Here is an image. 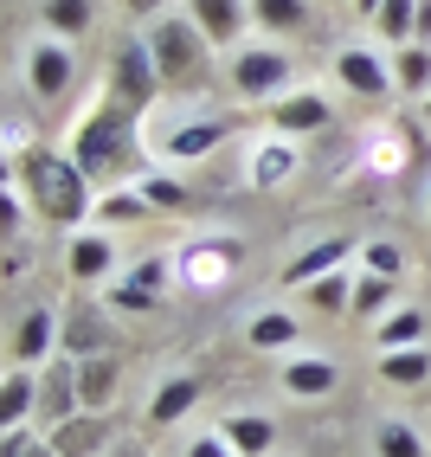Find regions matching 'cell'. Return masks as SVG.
Segmentation results:
<instances>
[{
	"instance_id": "obj_17",
	"label": "cell",
	"mask_w": 431,
	"mask_h": 457,
	"mask_svg": "<svg viewBox=\"0 0 431 457\" xmlns=\"http://www.w3.org/2000/svg\"><path fill=\"white\" fill-rule=\"evenodd\" d=\"M52 335H58L52 310H26V322L13 328V368H39L52 354Z\"/></svg>"
},
{
	"instance_id": "obj_21",
	"label": "cell",
	"mask_w": 431,
	"mask_h": 457,
	"mask_svg": "<svg viewBox=\"0 0 431 457\" xmlns=\"http://www.w3.org/2000/svg\"><path fill=\"white\" fill-rule=\"evenodd\" d=\"M26 412H39V380L26 374V368H13L7 380H0V425H7V432H20Z\"/></svg>"
},
{
	"instance_id": "obj_30",
	"label": "cell",
	"mask_w": 431,
	"mask_h": 457,
	"mask_svg": "<svg viewBox=\"0 0 431 457\" xmlns=\"http://www.w3.org/2000/svg\"><path fill=\"white\" fill-rule=\"evenodd\" d=\"M148 212H155V206H148L142 187H136V194H110V200H97V220H104V226H136V220H148Z\"/></svg>"
},
{
	"instance_id": "obj_7",
	"label": "cell",
	"mask_w": 431,
	"mask_h": 457,
	"mask_svg": "<svg viewBox=\"0 0 431 457\" xmlns=\"http://www.w3.org/2000/svg\"><path fill=\"white\" fill-rule=\"evenodd\" d=\"M71 46H58V39H39L33 52H26V84H33V97H65L71 90Z\"/></svg>"
},
{
	"instance_id": "obj_24",
	"label": "cell",
	"mask_w": 431,
	"mask_h": 457,
	"mask_svg": "<svg viewBox=\"0 0 431 457\" xmlns=\"http://www.w3.org/2000/svg\"><path fill=\"white\" fill-rule=\"evenodd\" d=\"M90 20H97V7H90V0H46V26H52L58 39H84Z\"/></svg>"
},
{
	"instance_id": "obj_38",
	"label": "cell",
	"mask_w": 431,
	"mask_h": 457,
	"mask_svg": "<svg viewBox=\"0 0 431 457\" xmlns=\"http://www.w3.org/2000/svg\"><path fill=\"white\" fill-rule=\"evenodd\" d=\"M412 46H431V0H419V33H412Z\"/></svg>"
},
{
	"instance_id": "obj_23",
	"label": "cell",
	"mask_w": 431,
	"mask_h": 457,
	"mask_svg": "<svg viewBox=\"0 0 431 457\" xmlns=\"http://www.w3.org/2000/svg\"><path fill=\"white\" fill-rule=\"evenodd\" d=\"M252 20L270 33H303L310 26V0H252Z\"/></svg>"
},
{
	"instance_id": "obj_10",
	"label": "cell",
	"mask_w": 431,
	"mask_h": 457,
	"mask_svg": "<svg viewBox=\"0 0 431 457\" xmlns=\"http://www.w3.org/2000/svg\"><path fill=\"white\" fill-rule=\"evenodd\" d=\"M162 278H168V264H162V258H142L129 278L110 284V303H116L122 316H148V310L162 303Z\"/></svg>"
},
{
	"instance_id": "obj_15",
	"label": "cell",
	"mask_w": 431,
	"mask_h": 457,
	"mask_svg": "<svg viewBox=\"0 0 431 457\" xmlns=\"http://www.w3.org/2000/svg\"><path fill=\"white\" fill-rule=\"evenodd\" d=\"M226 116H200V123H180V129H168V155L174 162H200V155H212V142H226Z\"/></svg>"
},
{
	"instance_id": "obj_5",
	"label": "cell",
	"mask_w": 431,
	"mask_h": 457,
	"mask_svg": "<svg viewBox=\"0 0 431 457\" xmlns=\"http://www.w3.org/2000/svg\"><path fill=\"white\" fill-rule=\"evenodd\" d=\"M290 84V52L284 46H245L232 52V90L238 97H284Z\"/></svg>"
},
{
	"instance_id": "obj_26",
	"label": "cell",
	"mask_w": 431,
	"mask_h": 457,
	"mask_svg": "<svg viewBox=\"0 0 431 457\" xmlns=\"http://www.w3.org/2000/svg\"><path fill=\"white\" fill-rule=\"evenodd\" d=\"M348 316H393V278L367 270V278L354 284V303H348Z\"/></svg>"
},
{
	"instance_id": "obj_40",
	"label": "cell",
	"mask_w": 431,
	"mask_h": 457,
	"mask_svg": "<svg viewBox=\"0 0 431 457\" xmlns=\"http://www.w3.org/2000/svg\"><path fill=\"white\" fill-rule=\"evenodd\" d=\"M110 457H142V451H136V445H122V451H110Z\"/></svg>"
},
{
	"instance_id": "obj_32",
	"label": "cell",
	"mask_w": 431,
	"mask_h": 457,
	"mask_svg": "<svg viewBox=\"0 0 431 457\" xmlns=\"http://www.w3.org/2000/svg\"><path fill=\"white\" fill-rule=\"evenodd\" d=\"M399 90H431V46H399Z\"/></svg>"
},
{
	"instance_id": "obj_36",
	"label": "cell",
	"mask_w": 431,
	"mask_h": 457,
	"mask_svg": "<svg viewBox=\"0 0 431 457\" xmlns=\"http://www.w3.org/2000/svg\"><path fill=\"white\" fill-rule=\"evenodd\" d=\"M187 457H238V451L226 445V432H212V438H194V445H187Z\"/></svg>"
},
{
	"instance_id": "obj_25",
	"label": "cell",
	"mask_w": 431,
	"mask_h": 457,
	"mask_svg": "<svg viewBox=\"0 0 431 457\" xmlns=\"http://www.w3.org/2000/svg\"><path fill=\"white\" fill-rule=\"evenodd\" d=\"M393 348H425V316L419 310L380 316V354H393Z\"/></svg>"
},
{
	"instance_id": "obj_37",
	"label": "cell",
	"mask_w": 431,
	"mask_h": 457,
	"mask_svg": "<svg viewBox=\"0 0 431 457\" xmlns=\"http://www.w3.org/2000/svg\"><path fill=\"white\" fill-rule=\"evenodd\" d=\"M162 7H168V0H122V13H136V20H148V13L162 20Z\"/></svg>"
},
{
	"instance_id": "obj_4",
	"label": "cell",
	"mask_w": 431,
	"mask_h": 457,
	"mask_svg": "<svg viewBox=\"0 0 431 457\" xmlns=\"http://www.w3.org/2000/svg\"><path fill=\"white\" fill-rule=\"evenodd\" d=\"M162 90V71H155V52L148 39H122L116 46V65H110V97H122L129 110H148Z\"/></svg>"
},
{
	"instance_id": "obj_1",
	"label": "cell",
	"mask_w": 431,
	"mask_h": 457,
	"mask_svg": "<svg viewBox=\"0 0 431 457\" xmlns=\"http://www.w3.org/2000/svg\"><path fill=\"white\" fill-rule=\"evenodd\" d=\"M13 174L26 180V200L39 206V220L52 226H84L90 212H97V200H90V174L71 162V155H52V148H26V155H13Z\"/></svg>"
},
{
	"instance_id": "obj_6",
	"label": "cell",
	"mask_w": 431,
	"mask_h": 457,
	"mask_svg": "<svg viewBox=\"0 0 431 457\" xmlns=\"http://www.w3.org/2000/svg\"><path fill=\"white\" fill-rule=\"evenodd\" d=\"M328 116H335V104L322 97V90H284V97H270V129L284 136V142L328 129Z\"/></svg>"
},
{
	"instance_id": "obj_29",
	"label": "cell",
	"mask_w": 431,
	"mask_h": 457,
	"mask_svg": "<svg viewBox=\"0 0 431 457\" xmlns=\"http://www.w3.org/2000/svg\"><path fill=\"white\" fill-rule=\"evenodd\" d=\"M284 174H296V148H290V142H264V148H258L252 180H258V187H277Z\"/></svg>"
},
{
	"instance_id": "obj_16",
	"label": "cell",
	"mask_w": 431,
	"mask_h": 457,
	"mask_svg": "<svg viewBox=\"0 0 431 457\" xmlns=\"http://www.w3.org/2000/svg\"><path fill=\"white\" fill-rule=\"evenodd\" d=\"M335 380H342V368L322 354H303L284 368V393H296V400H322V393H335Z\"/></svg>"
},
{
	"instance_id": "obj_31",
	"label": "cell",
	"mask_w": 431,
	"mask_h": 457,
	"mask_svg": "<svg viewBox=\"0 0 431 457\" xmlns=\"http://www.w3.org/2000/svg\"><path fill=\"white\" fill-rule=\"evenodd\" d=\"M303 296H310L322 316H335V310H348V303H354V284L342 278V270H328V278H316V284L303 290Z\"/></svg>"
},
{
	"instance_id": "obj_28",
	"label": "cell",
	"mask_w": 431,
	"mask_h": 457,
	"mask_svg": "<svg viewBox=\"0 0 431 457\" xmlns=\"http://www.w3.org/2000/svg\"><path fill=\"white\" fill-rule=\"evenodd\" d=\"M290 342H296V316H290V310L252 316V348H290Z\"/></svg>"
},
{
	"instance_id": "obj_11",
	"label": "cell",
	"mask_w": 431,
	"mask_h": 457,
	"mask_svg": "<svg viewBox=\"0 0 431 457\" xmlns=\"http://www.w3.org/2000/svg\"><path fill=\"white\" fill-rule=\"evenodd\" d=\"M65 270H71V284H97L116 270V245H110V232H71V245H65Z\"/></svg>"
},
{
	"instance_id": "obj_9",
	"label": "cell",
	"mask_w": 431,
	"mask_h": 457,
	"mask_svg": "<svg viewBox=\"0 0 431 457\" xmlns=\"http://www.w3.org/2000/svg\"><path fill=\"white\" fill-rule=\"evenodd\" d=\"M46 445L58 457H97L110 445V412H71L65 425H52V432H46Z\"/></svg>"
},
{
	"instance_id": "obj_22",
	"label": "cell",
	"mask_w": 431,
	"mask_h": 457,
	"mask_svg": "<svg viewBox=\"0 0 431 457\" xmlns=\"http://www.w3.org/2000/svg\"><path fill=\"white\" fill-rule=\"evenodd\" d=\"M380 380L386 386H425L431 380V348H393V354H380Z\"/></svg>"
},
{
	"instance_id": "obj_8",
	"label": "cell",
	"mask_w": 431,
	"mask_h": 457,
	"mask_svg": "<svg viewBox=\"0 0 431 457\" xmlns=\"http://www.w3.org/2000/svg\"><path fill=\"white\" fill-rule=\"evenodd\" d=\"M187 13L212 46H238L252 26V0H187Z\"/></svg>"
},
{
	"instance_id": "obj_2",
	"label": "cell",
	"mask_w": 431,
	"mask_h": 457,
	"mask_svg": "<svg viewBox=\"0 0 431 457\" xmlns=\"http://www.w3.org/2000/svg\"><path fill=\"white\" fill-rule=\"evenodd\" d=\"M136 116L142 110H129L122 97H110L104 90V104L78 123V136H71V162L90 174V180H110V174H122L136 162Z\"/></svg>"
},
{
	"instance_id": "obj_35",
	"label": "cell",
	"mask_w": 431,
	"mask_h": 457,
	"mask_svg": "<svg viewBox=\"0 0 431 457\" xmlns=\"http://www.w3.org/2000/svg\"><path fill=\"white\" fill-rule=\"evenodd\" d=\"M367 270H380V278H399V270H406V258H399L393 238H374V245H367Z\"/></svg>"
},
{
	"instance_id": "obj_34",
	"label": "cell",
	"mask_w": 431,
	"mask_h": 457,
	"mask_svg": "<svg viewBox=\"0 0 431 457\" xmlns=\"http://www.w3.org/2000/svg\"><path fill=\"white\" fill-rule=\"evenodd\" d=\"M142 194H148V206H155V212H180V206H194V194L180 187V180H162V174H148V180H142Z\"/></svg>"
},
{
	"instance_id": "obj_19",
	"label": "cell",
	"mask_w": 431,
	"mask_h": 457,
	"mask_svg": "<svg viewBox=\"0 0 431 457\" xmlns=\"http://www.w3.org/2000/svg\"><path fill=\"white\" fill-rule=\"evenodd\" d=\"M194 400H200V380H194V374L162 380V386H155V400H148V425H174V419H187Z\"/></svg>"
},
{
	"instance_id": "obj_18",
	"label": "cell",
	"mask_w": 431,
	"mask_h": 457,
	"mask_svg": "<svg viewBox=\"0 0 431 457\" xmlns=\"http://www.w3.org/2000/svg\"><path fill=\"white\" fill-rule=\"evenodd\" d=\"M116 354H78V393H84V412H104L110 393H116Z\"/></svg>"
},
{
	"instance_id": "obj_13",
	"label": "cell",
	"mask_w": 431,
	"mask_h": 457,
	"mask_svg": "<svg viewBox=\"0 0 431 457\" xmlns=\"http://www.w3.org/2000/svg\"><path fill=\"white\" fill-rule=\"evenodd\" d=\"M348 252H354V238H316V245L303 252V258H290V264H284V284H290V290H310L316 278L342 270V258H348Z\"/></svg>"
},
{
	"instance_id": "obj_39",
	"label": "cell",
	"mask_w": 431,
	"mask_h": 457,
	"mask_svg": "<svg viewBox=\"0 0 431 457\" xmlns=\"http://www.w3.org/2000/svg\"><path fill=\"white\" fill-rule=\"evenodd\" d=\"M348 7H354L361 20H380V7H386V0H348Z\"/></svg>"
},
{
	"instance_id": "obj_20",
	"label": "cell",
	"mask_w": 431,
	"mask_h": 457,
	"mask_svg": "<svg viewBox=\"0 0 431 457\" xmlns=\"http://www.w3.org/2000/svg\"><path fill=\"white\" fill-rule=\"evenodd\" d=\"M220 432H226V445H232L238 457H264V451L277 445V425H270L264 412H232Z\"/></svg>"
},
{
	"instance_id": "obj_27",
	"label": "cell",
	"mask_w": 431,
	"mask_h": 457,
	"mask_svg": "<svg viewBox=\"0 0 431 457\" xmlns=\"http://www.w3.org/2000/svg\"><path fill=\"white\" fill-rule=\"evenodd\" d=\"M374 26L386 33V46H412V33H419V0H386Z\"/></svg>"
},
{
	"instance_id": "obj_14",
	"label": "cell",
	"mask_w": 431,
	"mask_h": 457,
	"mask_svg": "<svg viewBox=\"0 0 431 457\" xmlns=\"http://www.w3.org/2000/svg\"><path fill=\"white\" fill-rule=\"evenodd\" d=\"M335 78H342L354 97H386L393 90V78H386V65L367 46H342V58H335Z\"/></svg>"
},
{
	"instance_id": "obj_3",
	"label": "cell",
	"mask_w": 431,
	"mask_h": 457,
	"mask_svg": "<svg viewBox=\"0 0 431 457\" xmlns=\"http://www.w3.org/2000/svg\"><path fill=\"white\" fill-rule=\"evenodd\" d=\"M148 52H155L162 84H174V90H200V84H206V52H212V39L194 26V13H162L155 26H148Z\"/></svg>"
},
{
	"instance_id": "obj_12",
	"label": "cell",
	"mask_w": 431,
	"mask_h": 457,
	"mask_svg": "<svg viewBox=\"0 0 431 457\" xmlns=\"http://www.w3.org/2000/svg\"><path fill=\"white\" fill-rule=\"evenodd\" d=\"M71 412H84L78 361H58V368H46V380H39V419H46V425H65Z\"/></svg>"
},
{
	"instance_id": "obj_33",
	"label": "cell",
	"mask_w": 431,
	"mask_h": 457,
	"mask_svg": "<svg viewBox=\"0 0 431 457\" xmlns=\"http://www.w3.org/2000/svg\"><path fill=\"white\" fill-rule=\"evenodd\" d=\"M374 445H380V457H425V438L412 432V425H399V419L380 425V438H374Z\"/></svg>"
}]
</instances>
